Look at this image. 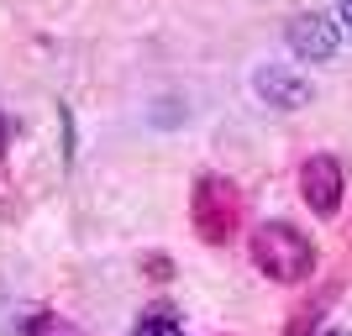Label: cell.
<instances>
[{
    "label": "cell",
    "mask_w": 352,
    "mask_h": 336,
    "mask_svg": "<svg viewBox=\"0 0 352 336\" xmlns=\"http://www.w3.org/2000/svg\"><path fill=\"white\" fill-rule=\"evenodd\" d=\"M326 336H347V331H326Z\"/></svg>",
    "instance_id": "11"
},
{
    "label": "cell",
    "mask_w": 352,
    "mask_h": 336,
    "mask_svg": "<svg viewBox=\"0 0 352 336\" xmlns=\"http://www.w3.org/2000/svg\"><path fill=\"white\" fill-rule=\"evenodd\" d=\"M321 310H326V300H316L310 310H300V315L284 326V336H310V331H316V321H321Z\"/></svg>",
    "instance_id": "8"
},
{
    "label": "cell",
    "mask_w": 352,
    "mask_h": 336,
    "mask_svg": "<svg viewBox=\"0 0 352 336\" xmlns=\"http://www.w3.org/2000/svg\"><path fill=\"white\" fill-rule=\"evenodd\" d=\"M252 263L263 268L274 284H300V278L316 268V247H310V236H300L294 226L268 221V226L252 232Z\"/></svg>",
    "instance_id": "1"
},
{
    "label": "cell",
    "mask_w": 352,
    "mask_h": 336,
    "mask_svg": "<svg viewBox=\"0 0 352 336\" xmlns=\"http://www.w3.org/2000/svg\"><path fill=\"white\" fill-rule=\"evenodd\" d=\"M258 95H263L268 105H284V111H300V105L310 100L305 79H294L289 69H258Z\"/></svg>",
    "instance_id": "5"
},
{
    "label": "cell",
    "mask_w": 352,
    "mask_h": 336,
    "mask_svg": "<svg viewBox=\"0 0 352 336\" xmlns=\"http://www.w3.org/2000/svg\"><path fill=\"white\" fill-rule=\"evenodd\" d=\"M342 16H347V27H352V0H342Z\"/></svg>",
    "instance_id": "10"
},
{
    "label": "cell",
    "mask_w": 352,
    "mask_h": 336,
    "mask_svg": "<svg viewBox=\"0 0 352 336\" xmlns=\"http://www.w3.org/2000/svg\"><path fill=\"white\" fill-rule=\"evenodd\" d=\"M27 336H79V326H69L63 315H32Z\"/></svg>",
    "instance_id": "7"
},
{
    "label": "cell",
    "mask_w": 352,
    "mask_h": 336,
    "mask_svg": "<svg viewBox=\"0 0 352 336\" xmlns=\"http://www.w3.org/2000/svg\"><path fill=\"white\" fill-rule=\"evenodd\" d=\"M147 273H153V278H168L174 268H168V258H163V252H153V258H147Z\"/></svg>",
    "instance_id": "9"
},
{
    "label": "cell",
    "mask_w": 352,
    "mask_h": 336,
    "mask_svg": "<svg viewBox=\"0 0 352 336\" xmlns=\"http://www.w3.org/2000/svg\"><path fill=\"white\" fill-rule=\"evenodd\" d=\"M289 47L300 53V58H316V63H326L331 53H337V27L326 21V16H294L289 21Z\"/></svg>",
    "instance_id": "4"
},
{
    "label": "cell",
    "mask_w": 352,
    "mask_h": 336,
    "mask_svg": "<svg viewBox=\"0 0 352 336\" xmlns=\"http://www.w3.org/2000/svg\"><path fill=\"white\" fill-rule=\"evenodd\" d=\"M132 336H184V331H179V321L168 310H158V315H142V321L132 326Z\"/></svg>",
    "instance_id": "6"
},
{
    "label": "cell",
    "mask_w": 352,
    "mask_h": 336,
    "mask_svg": "<svg viewBox=\"0 0 352 336\" xmlns=\"http://www.w3.org/2000/svg\"><path fill=\"white\" fill-rule=\"evenodd\" d=\"M190 216H195V232H200V242L221 247V242H232V236H236V226H242V194H236L232 184H226V179L206 174L200 184H195Z\"/></svg>",
    "instance_id": "2"
},
{
    "label": "cell",
    "mask_w": 352,
    "mask_h": 336,
    "mask_svg": "<svg viewBox=\"0 0 352 336\" xmlns=\"http://www.w3.org/2000/svg\"><path fill=\"white\" fill-rule=\"evenodd\" d=\"M342 163L337 158H326V153H316V158L300 168V194H305V205L316 210V216H337V205H342Z\"/></svg>",
    "instance_id": "3"
}]
</instances>
